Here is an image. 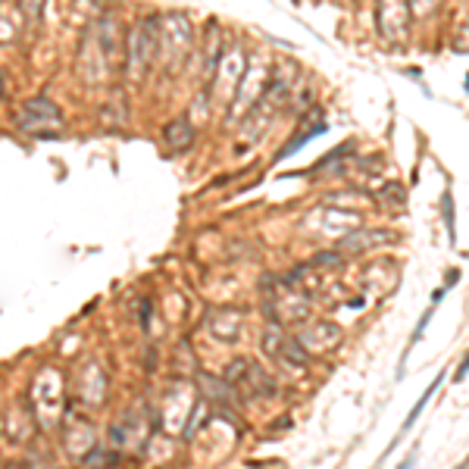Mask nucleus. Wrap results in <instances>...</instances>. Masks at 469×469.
I'll return each mask as SVG.
<instances>
[{"mask_svg": "<svg viewBox=\"0 0 469 469\" xmlns=\"http://www.w3.org/2000/svg\"><path fill=\"white\" fill-rule=\"evenodd\" d=\"M438 382H441V375L435 378V382H432V388H428V391L422 394V398H419V404H416V407H413V413H410V416H407V422H404V432H407V428H410L413 422H416V419H419V413H422V407H425V401L432 398V394H435V388H438Z\"/></svg>", "mask_w": 469, "mask_h": 469, "instance_id": "obj_1", "label": "nucleus"}, {"mask_svg": "<svg viewBox=\"0 0 469 469\" xmlns=\"http://www.w3.org/2000/svg\"><path fill=\"white\" fill-rule=\"evenodd\" d=\"M410 466H413V463H410V460H407V463H404V466H401V469H410Z\"/></svg>", "mask_w": 469, "mask_h": 469, "instance_id": "obj_2", "label": "nucleus"}, {"mask_svg": "<svg viewBox=\"0 0 469 469\" xmlns=\"http://www.w3.org/2000/svg\"><path fill=\"white\" fill-rule=\"evenodd\" d=\"M460 469H463V466H460Z\"/></svg>", "mask_w": 469, "mask_h": 469, "instance_id": "obj_3", "label": "nucleus"}]
</instances>
